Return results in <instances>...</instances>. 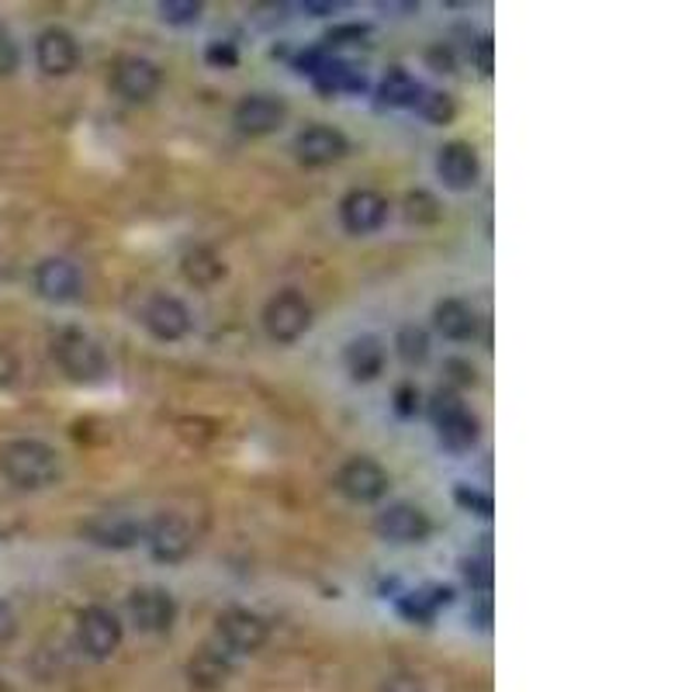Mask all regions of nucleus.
Instances as JSON below:
<instances>
[{
  "label": "nucleus",
  "mask_w": 692,
  "mask_h": 692,
  "mask_svg": "<svg viewBox=\"0 0 692 692\" xmlns=\"http://www.w3.org/2000/svg\"><path fill=\"white\" fill-rule=\"evenodd\" d=\"M0 475L21 492H42L60 481L63 465L56 447H49L42 440H14L0 450Z\"/></svg>",
  "instance_id": "nucleus-1"
},
{
  "label": "nucleus",
  "mask_w": 692,
  "mask_h": 692,
  "mask_svg": "<svg viewBox=\"0 0 692 692\" xmlns=\"http://www.w3.org/2000/svg\"><path fill=\"white\" fill-rule=\"evenodd\" d=\"M426 413L433 419V429H437V440L450 450V454H465L478 444L481 437V419L471 413L457 392L450 388H437L426 402Z\"/></svg>",
  "instance_id": "nucleus-2"
},
{
  "label": "nucleus",
  "mask_w": 692,
  "mask_h": 692,
  "mask_svg": "<svg viewBox=\"0 0 692 692\" xmlns=\"http://www.w3.org/2000/svg\"><path fill=\"white\" fill-rule=\"evenodd\" d=\"M53 356L63 368V374L76 384H100L111 374V361L105 347L94 337H87L84 329H63L53 340Z\"/></svg>",
  "instance_id": "nucleus-3"
},
{
  "label": "nucleus",
  "mask_w": 692,
  "mask_h": 692,
  "mask_svg": "<svg viewBox=\"0 0 692 692\" xmlns=\"http://www.w3.org/2000/svg\"><path fill=\"white\" fill-rule=\"evenodd\" d=\"M312 322H316L312 305H309V298L298 295V291H277L264 305V329H267V337L277 347L298 343L305 332L312 329Z\"/></svg>",
  "instance_id": "nucleus-4"
},
{
  "label": "nucleus",
  "mask_w": 692,
  "mask_h": 692,
  "mask_svg": "<svg viewBox=\"0 0 692 692\" xmlns=\"http://www.w3.org/2000/svg\"><path fill=\"white\" fill-rule=\"evenodd\" d=\"M125 627L118 620V613L108 606H87L76 613V645L94 661H105L121 648Z\"/></svg>",
  "instance_id": "nucleus-5"
},
{
  "label": "nucleus",
  "mask_w": 692,
  "mask_h": 692,
  "mask_svg": "<svg viewBox=\"0 0 692 692\" xmlns=\"http://www.w3.org/2000/svg\"><path fill=\"white\" fill-rule=\"evenodd\" d=\"M146 547L152 554V561H160V565H181V561L191 557L198 536H194V526L177 517V512H163L149 526H146Z\"/></svg>",
  "instance_id": "nucleus-6"
},
{
  "label": "nucleus",
  "mask_w": 692,
  "mask_h": 692,
  "mask_svg": "<svg viewBox=\"0 0 692 692\" xmlns=\"http://www.w3.org/2000/svg\"><path fill=\"white\" fill-rule=\"evenodd\" d=\"M337 489L353 505H374V502H381L384 496H388L392 475L384 471L374 457H350L347 465L337 471Z\"/></svg>",
  "instance_id": "nucleus-7"
},
{
  "label": "nucleus",
  "mask_w": 692,
  "mask_h": 692,
  "mask_svg": "<svg viewBox=\"0 0 692 692\" xmlns=\"http://www.w3.org/2000/svg\"><path fill=\"white\" fill-rule=\"evenodd\" d=\"M374 533L381 536V541H388V544L413 547V544H426L429 541L433 520L413 502H392L388 509H381L374 517Z\"/></svg>",
  "instance_id": "nucleus-8"
},
{
  "label": "nucleus",
  "mask_w": 692,
  "mask_h": 692,
  "mask_svg": "<svg viewBox=\"0 0 692 692\" xmlns=\"http://www.w3.org/2000/svg\"><path fill=\"white\" fill-rule=\"evenodd\" d=\"M270 627L260 613L253 609H225L215 627V645L228 654H253L267 645Z\"/></svg>",
  "instance_id": "nucleus-9"
},
{
  "label": "nucleus",
  "mask_w": 692,
  "mask_h": 692,
  "mask_svg": "<svg viewBox=\"0 0 692 692\" xmlns=\"http://www.w3.org/2000/svg\"><path fill=\"white\" fill-rule=\"evenodd\" d=\"M111 87L128 105H146L163 87V70L146 56H121L111 66Z\"/></svg>",
  "instance_id": "nucleus-10"
},
{
  "label": "nucleus",
  "mask_w": 692,
  "mask_h": 692,
  "mask_svg": "<svg viewBox=\"0 0 692 692\" xmlns=\"http://www.w3.org/2000/svg\"><path fill=\"white\" fill-rule=\"evenodd\" d=\"M128 617L142 634H167L177 620V599L163 585H142L128 596Z\"/></svg>",
  "instance_id": "nucleus-11"
},
{
  "label": "nucleus",
  "mask_w": 692,
  "mask_h": 692,
  "mask_svg": "<svg viewBox=\"0 0 692 692\" xmlns=\"http://www.w3.org/2000/svg\"><path fill=\"white\" fill-rule=\"evenodd\" d=\"M233 121L243 136L264 139V136H274L277 128L288 121V105H285V97H277V94H246L233 111Z\"/></svg>",
  "instance_id": "nucleus-12"
},
{
  "label": "nucleus",
  "mask_w": 692,
  "mask_h": 692,
  "mask_svg": "<svg viewBox=\"0 0 692 692\" xmlns=\"http://www.w3.org/2000/svg\"><path fill=\"white\" fill-rule=\"evenodd\" d=\"M347 152H350V139L340 132V128L322 125V121L301 128L298 139H295V157H298V163L301 167H312V170L340 163Z\"/></svg>",
  "instance_id": "nucleus-13"
},
{
  "label": "nucleus",
  "mask_w": 692,
  "mask_h": 692,
  "mask_svg": "<svg viewBox=\"0 0 692 692\" xmlns=\"http://www.w3.org/2000/svg\"><path fill=\"white\" fill-rule=\"evenodd\" d=\"M35 295L53 301V305H70L84 295V274L76 270V264L63 260V256H45L32 274Z\"/></svg>",
  "instance_id": "nucleus-14"
},
{
  "label": "nucleus",
  "mask_w": 692,
  "mask_h": 692,
  "mask_svg": "<svg viewBox=\"0 0 692 692\" xmlns=\"http://www.w3.org/2000/svg\"><path fill=\"white\" fill-rule=\"evenodd\" d=\"M388 198L371 188H356L340 201V222L350 236H371L388 222Z\"/></svg>",
  "instance_id": "nucleus-15"
},
{
  "label": "nucleus",
  "mask_w": 692,
  "mask_h": 692,
  "mask_svg": "<svg viewBox=\"0 0 692 692\" xmlns=\"http://www.w3.org/2000/svg\"><path fill=\"white\" fill-rule=\"evenodd\" d=\"M437 173L447 191H475L478 181H481V160H478V149L465 139H454L447 146H440L437 152Z\"/></svg>",
  "instance_id": "nucleus-16"
},
{
  "label": "nucleus",
  "mask_w": 692,
  "mask_h": 692,
  "mask_svg": "<svg viewBox=\"0 0 692 692\" xmlns=\"http://www.w3.org/2000/svg\"><path fill=\"white\" fill-rule=\"evenodd\" d=\"M142 326H146V332L152 340L177 343V340H184L191 332V309L181 298H173V295H157V298L146 301Z\"/></svg>",
  "instance_id": "nucleus-17"
},
{
  "label": "nucleus",
  "mask_w": 692,
  "mask_h": 692,
  "mask_svg": "<svg viewBox=\"0 0 692 692\" xmlns=\"http://www.w3.org/2000/svg\"><path fill=\"white\" fill-rule=\"evenodd\" d=\"M457 599V588L454 585H444V582H429V585H419V588H408L395 599V609L405 624H416V627H429L437 620V613L444 606H450Z\"/></svg>",
  "instance_id": "nucleus-18"
},
{
  "label": "nucleus",
  "mask_w": 692,
  "mask_h": 692,
  "mask_svg": "<svg viewBox=\"0 0 692 692\" xmlns=\"http://www.w3.org/2000/svg\"><path fill=\"white\" fill-rule=\"evenodd\" d=\"M81 533L97 547L128 551V547H136L146 536V526L139 520H132V517H125V512H100V517L84 523Z\"/></svg>",
  "instance_id": "nucleus-19"
},
{
  "label": "nucleus",
  "mask_w": 692,
  "mask_h": 692,
  "mask_svg": "<svg viewBox=\"0 0 692 692\" xmlns=\"http://www.w3.org/2000/svg\"><path fill=\"white\" fill-rule=\"evenodd\" d=\"M35 63L45 76H70L81 63V45H76L73 32L60 29H45L39 39H35Z\"/></svg>",
  "instance_id": "nucleus-20"
},
{
  "label": "nucleus",
  "mask_w": 692,
  "mask_h": 692,
  "mask_svg": "<svg viewBox=\"0 0 692 692\" xmlns=\"http://www.w3.org/2000/svg\"><path fill=\"white\" fill-rule=\"evenodd\" d=\"M433 326H437L440 337H447L454 343H468L478 337L481 316L465 298H444V301H437V309H433Z\"/></svg>",
  "instance_id": "nucleus-21"
},
{
  "label": "nucleus",
  "mask_w": 692,
  "mask_h": 692,
  "mask_svg": "<svg viewBox=\"0 0 692 692\" xmlns=\"http://www.w3.org/2000/svg\"><path fill=\"white\" fill-rule=\"evenodd\" d=\"M384 361H388V353H384V343L377 337H371V332H364V337H353L343 347V364H347V371H350V377L356 384L377 381L381 371H384Z\"/></svg>",
  "instance_id": "nucleus-22"
},
{
  "label": "nucleus",
  "mask_w": 692,
  "mask_h": 692,
  "mask_svg": "<svg viewBox=\"0 0 692 692\" xmlns=\"http://www.w3.org/2000/svg\"><path fill=\"white\" fill-rule=\"evenodd\" d=\"M312 84L319 94L326 97H337V94H364L368 91V76L361 66H353L350 60L343 56H329L319 73L312 76Z\"/></svg>",
  "instance_id": "nucleus-23"
},
{
  "label": "nucleus",
  "mask_w": 692,
  "mask_h": 692,
  "mask_svg": "<svg viewBox=\"0 0 692 692\" xmlns=\"http://www.w3.org/2000/svg\"><path fill=\"white\" fill-rule=\"evenodd\" d=\"M181 274L191 288H201V291H209L215 288L219 280H225L228 267L222 256L212 249V246H191L184 256H181Z\"/></svg>",
  "instance_id": "nucleus-24"
},
{
  "label": "nucleus",
  "mask_w": 692,
  "mask_h": 692,
  "mask_svg": "<svg viewBox=\"0 0 692 692\" xmlns=\"http://www.w3.org/2000/svg\"><path fill=\"white\" fill-rule=\"evenodd\" d=\"M228 672H233V654H228L225 648H219V645H204L188 661V679L198 689H219V685H225Z\"/></svg>",
  "instance_id": "nucleus-25"
},
{
  "label": "nucleus",
  "mask_w": 692,
  "mask_h": 692,
  "mask_svg": "<svg viewBox=\"0 0 692 692\" xmlns=\"http://www.w3.org/2000/svg\"><path fill=\"white\" fill-rule=\"evenodd\" d=\"M419 94H423V84L405 66H392L381 76V84L374 91L381 108H416Z\"/></svg>",
  "instance_id": "nucleus-26"
},
{
  "label": "nucleus",
  "mask_w": 692,
  "mask_h": 692,
  "mask_svg": "<svg viewBox=\"0 0 692 692\" xmlns=\"http://www.w3.org/2000/svg\"><path fill=\"white\" fill-rule=\"evenodd\" d=\"M429 350H433V343H429V332L423 326L408 322V326H402L395 332V353H398L402 364H408V368L426 364L429 361Z\"/></svg>",
  "instance_id": "nucleus-27"
},
{
  "label": "nucleus",
  "mask_w": 692,
  "mask_h": 692,
  "mask_svg": "<svg viewBox=\"0 0 692 692\" xmlns=\"http://www.w3.org/2000/svg\"><path fill=\"white\" fill-rule=\"evenodd\" d=\"M402 215L408 225H437L444 219V209L437 194L429 191H408L405 194V204H402Z\"/></svg>",
  "instance_id": "nucleus-28"
},
{
  "label": "nucleus",
  "mask_w": 692,
  "mask_h": 692,
  "mask_svg": "<svg viewBox=\"0 0 692 692\" xmlns=\"http://www.w3.org/2000/svg\"><path fill=\"white\" fill-rule=\"evenodd\" d=\"M416 111L429 121V125H450L457 118V105H454V97L447 91H426L419 94L416 100Z\"/></svg>",
  "instance_id": "nucleus-29"
},
{
  "label": "nucleus",
  "mask_w": 692,
  "mask_h": 692,
  "mask_svg": "<svg viewBox=\"0 0 692 692\" xmlns=\"http://www.w3.org/2000/svg\"><path fill=\"white\" fill-rule=\"evenodd\" d=\"M371 39V29L361 21H347V24H332V29L322 35V49L329 56H337V49H347V45H364Z\"/></svg>",
  "instance_id": "nucleus-30"
},
{
  "label": "nucleus",
  "mask_w": 692,
  "mask_h": 692,
  "mask_svg": "<svg viewBox=\"0 0 692 692\" xmlns=\"http://www.w3.org/2000/svg\"><path fill=\"white\" fill-rule=\"evenodd\" d=\"M460 575H465V582H468L471 593H481V596L489 593L492 582H496V572H492V557H489V551L471 554V557L460 561Z\"/></svg>",
  "instance_id": "nucleus-31"
},
{
  "label": "nucleus",
  "mask_w": 692,
  "mask_h": 692,
  "mask_svg": "<svg viewBox=\"0 0 692 692\" xmlns=\"http://www.w3.org/2000/svg\"><path fill=\"white\" fill-rule=\"evenodd\" d=\"M454 502L465 509V512H471V517H478V520H492L496 517V502H492V496L489 492H481V489H471V485H454Z\"/></svg>",
  "instance_id": "nucleus-32"
},
{
  "label": "nucleus",
  "mask_w": 692,
  "mask_h": 692,
  "mask_svg": "<svg viewBox=\"0 0 692 692\" xmlns=\"http://www.w3.org/2000/svg\"><path fill=\"white\" fill-rule=\"evenodd\" d=\"M201 11H204L201 0H160V18L167 24H173V29H188V24H198Z\"/></svg>",
  "instance_id": "nucleus-33"
},
{
  "label": "nucleus",
  "mask_w": 692,
  "mask_h": 692,
  "mask_svg": "<svg viewBox=\"0 0 692 692\" xmlns=\"http://www.w3.org/2000/svg\"><path fill=\"white\" fill-rule=\"evenodd\" d=\"M475 384H478L475 364L465 361V356H450V361L444 364V388L460 395V388H475Z\"/></svg>",
  "instance_id": "nucleus-34"
},
{
  "label": "nucleus",
  "mask_w": 692,
  "mask_h": 692,
  "mask_svg": "<svg viewBox=\"0 0 692 692\" xmlns=\"http://www.w3.org/2000/svg\"><path fill=\"white\" fill-rule=\"evenodd\" d=\"M204 63H209L212 70H236L239 66V49H236V42L212 39L209 45H204Z\"/></svg>",
  "instance_id": "nucleus-35"
},
{
  "label": "nucleus",
  "mask_w": 692,
  "mask_h": 692,
  "mask_svg": "<svg viewBox=\"0 0 692 692\" xmlns=\"http://www.w3.org/2000/svg\"><path fill=\"white\" fill-rule=\"evenodd\" d=\"M392 408H395L398 419H416V413L423 408V395H419V388H416L413 381L398 384L395 395H392Z\"/></svg>",
  "instance_id": "nucleus-36"
},
{
  "label": "nucleus",
  "mask_w": 692,
  "mask_h": 692,
  "mask_svg": "<svg viewBox=\"0 0 692 692\" xmlns=\"http://www.w3.org/2000/svg\"><path fill=\"white\" fill-rule=\"evenodd\" d=\"M471 63L481 76H492V70H496V39L492 35H481L478 42H471Z\"/></svg>",
  "instance_id": "nucleus-37"
},
{
  "label": "nucleus",
  "mask_w": 692,
  "mask_h": 692,
  "mask_svg": "<svg viewBox=\"0 0 692 692\" xmlns=\"http://www.w3.org/2000/svg\"><path fill=\"white\" fill-rule=\"evenodd\" d=\"M21 66V49L14 42V35L0 24V76H11Z\"/></svg>",
  "instance_id": "nucleus-38"
},
{
  "label": "nucleus",
  "mask_w": 692,
  "mask_h": 692,
  "mask_svg": "<svg viewBox=\"0 0 692 692\" xmlns=\"http://www.w3.org/2000/svg\"><path fill=\"white\" fill-rule=\"evenodd\" d=\"M426 63H429V70H433V73H454L457 56H454V49H450L447 42H437V45H429Z\"/></svg>",
  "instance_id": "nucleus-39"
},
{
  "label": "nucleus",
  "mask_w": 692,
  "mask_h": 692,
  "mask_svg": "<svg viewBox=\"0 0 692 692\" xmlns=\"http://www.w3.org/2000/svg\"><path fill=\"white\" fill-rule=\"evenodd\" d=\"M14 634H18V613L11 603L0 599V645H11Z\"/></svg>",
  "instance_id": "nucleus-40"
},
{
  "label": "nucleus",
  "mask_w": 692,
  "mask_h": 692,
  "mask_svg": "<svg viewBox=\"0 0 692 692\" xmlns=\"http://www.w3.org/2000/svg\"><path fill=\"white\" fill-rule=\"evenodd\" d=\"M377 11L392 18H408V14H419V0H377Z\"/></svg>",
  "instance_id": "nucleus-41"
},
{
  "label": "nucleus",
  "mask_w": 692,
  "mask_h": 692,
  "mask_svg": "<svg viewBox=\"0 0 692 692\" xmlns=\"http://www.w3.org/2000/svg\"><path fill=\"white\" fill-rule=\"evenodd\" d=\"M381 692H426V685L416 675H392L381 685Z\"/></svg>",
  "instance_id": "nucleus-42"
},
{
  "label": "nucleus",
  "mask_w": 692,
  "mask_h": 692,
  "mask_svg": "<svg viewBox=\"0 0 692 692\" xmlns=\"http://www.w3.org/2000/svg\"><path fill=\"white\" fill-rule=\"evenodd\" d=\"M14 377H18V356L8 347H0V388H8Z\"/></svg>",
  "instance_id": "nucleus-43"
},
{
  "label": "nucleus",
  "mask_w": 692,
  "mask_h": 692,
  "mask_svg": "<svg viewBox=\"0 0 692 692\" xmlns=\"http://www.w3.org/2000/svg\"><path fill=\"white\" fill-rule=\"evenodd\" d=\"M468 624H475L478 630H489V627H492V599L475 603L471 613H468Z\"/></svg>",
  "instance_id": "nucleus-44"
},
{
  "label": "nucleus",
  "mask_w": 692,
  "mask_h": 692,
  "mask_svg": "<svg viewBox=\"0 0 692 692\" xmlns=\"http://www.w3.org/2000/svg\"><path fill=\"white\" fill-rule=\"evenodd\" d=\"M347 4H340V0H305V4H301V11H309L316 18H329V14H337Z\"/></svg>",
  "instance_id": "nucleus-45"
}]
</instances>
